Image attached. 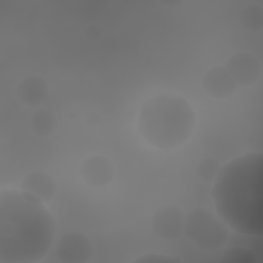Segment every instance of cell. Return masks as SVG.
Listing matches in <instances>:
<instances>
[{"mask_svg": "<svg viewBox=\"0 0 263 263\" xmlns=\"http://www.w3.org/2000/svg\"><path fill=\"white\" fill-rule=\"evenodd\" d=\"M216 214L238 234H263V154L247 152L221 166L211 191Z\"/></svg>", "mask_w": 263, "mask_h": 263, "instance_id": "6da1fadb", "label": "cell"}, {"mask_svg": "<svg viewBox=\"0 0 263 263\" xmlns=\"http://www.w3.org/2000/svg\"><path fill=\"white\" fill-rule=\"evenodd\" d=\"M55 222L45 203L21 189L0 192V263H36L54 241Z\"/></svg>", "mask_w": 263, "mask_h": 263, "instance_id": "7a4b0ae2", "label": "cell"}, {"mask_svg": "<svg viewBox=\"0 0 263 263\" xmlns=\"http://www.w3.org/2000/svg\"><path fill=\"white\" fill-rule=\"evenodd\" d=\"M196 126V113L190 103L176 93H159L140 108L138 129L152 146L167 150L183 145Z\"/></svg>", "mask_w": 263, "mask_h": 263, "instance_id": "3957f363", "label": "cell"}, {"mask_svg": "<svg viewBox=\"0 0 263 263\" xmlns=\"http://www.w3.org/2000/svg\"><path fill=\"white\" fill-rule=\"evenodd\" d=\"M183 235L198 249L216 252L228 243L230 228L216 213L195 208L185 214Z\"/></svg>", "mask_w": 263, "mask_h": 263, "instance_id": "277c9868", "label": "cell"}, {"mask_svg": "<svg viewBox=\"0 0 263 263\" xmlns=\"http://www.w3.org/2000/svg\"><path fill=\"white\" fill-rule=\"evenodd\" d=\"M185 214L176 205H162L156 209L150 225L153 233L162 240H177L184 234Z\"/></svg>", "mask_w": 263, "mask_h": 263, "instance_id": "5b68a950", "label": "cell"}, {"mask_svg": "<svg viewBox=\"0 0 263 263\" xmlns=\"http://www.w3.org/2000/svg\"><path fill=\"white\" fill-rule=\"evenodd\" d=\"M93 254L95 248L90 238L77 231L64 234L55 247L57 258L63 263H87Z\"/></svg>", "mask_w": 263, "mask_h": 263, "instance_id": "8992f818", "label": "cell"}, {"mask_svg": "<svg viewBox=\"0 0 263 263\" xmlns=\"http://www.w3.org/2000/svg\"><path fill=\"white\" fill-rule=\"evenodd\" d=\"M225 68L238 87H246L256 83L262 73L258 58L250 52H238L231 55Z\"/></svg>", "mask_w": 263, "mask_h": 263, "instance_id": "52a82bcc", "label": "cell"}, {"mask_svg": "<svg viewBox=\"0 0 263 263\" xmlns=\"http://www.w3.org/2000/svg\"><path fill=\"white\" fill-rule=\"evenodd\" d=\"M202 87L212 98L225 100L234 95L238 86L225 68V66H214L210 68L202 77Z\"/></svg>", "mask_w": 263, "mask_h": 263, "instance_id": "ba28073f", "label": "cell"}, {"mask_svg": "<svg viewBox=\"0 0 263 263\" xmlns=\"http://www.w3.org/2000/svg\"><path fill=\"white\" fill-rule=\"evenodd\" d=\"M81 177L91 187L108 185L115 174L112 161L103 155H93L86 158L81 165Z\"/></svg>", "mask_w": 263, "mask_h": 263, "instance_id": "9c48e42d", "label": "cell"}, {"mask_svg": "<svg viewBox=\"0 0 263 263\" xmlns=\"http://www.w3.org/2000/svg\"><path fill=\"white\" fill-rule=\"evenodd\" d=\"M21 190L30 193L46 204L54 198L58 184L50 174L44 171H33L22 179Z\"/></svg>", "mask_w": 263, "mask_h": 263, "instance_id": "30bf717a", "label": "cell"}, {"mask_svg": "<svg viewBox=\"0 0 263 263\" xmlns=\"http://www.w3.org/2000/svg\"><path fill=\"white\" fill-rule=\"evenodd\" d=\"M49 87L40 76L31 75L24 78L16 87L18 100L26 106L37 107L42 105L48 98Z\"/></svg>", "mask_w": 263, "mask_h": 263, "instance_id": "8fae6325", "label": "cell"}, {"mask_svg": "<svg viewBox=\"0 0 263 263\" xmlns=\"http://www.w3.org/2000/svg\"><path fill=\"white\" fill-rule=\"evenodd\" d=\"M58 120L55 115L48 110H39L35 112L31 119V129L35 135L45 137L51 135L57 128Z\"/></svg>", "mask_w": 263, "mask_h": 263, "instance_id": "7c38bea8", "label": "cell"}, {"mask_svg": "<svg viewBox=\"0 0 263 263\" xmlns=\"http://www.w3.org/2000/svg\"><path fill=\"white\" fill-rule=\"evenodd\" d=\"M238 20L246 30L258 32L263 26V9L257 4L248 5L240 10Z\"/></svg>", "mask_w": 263, "mask_h": 263, "instance_id": "4fadbf2b", "label": "cell"}, {"mask_svg": "<svg viewBox=\"0 0 263 263\" xmlns=\"http://www.w3.org/2000/svg\"><path fill=\"white\" fill-rule=\"evenodd\" d=\"M256 260L254 251L243 246H234L226 249L220 258L223 263H255Z\"/></svg>", "mask_w": 263, "mask_h": 263, "instance_id": "5bb4252c", "label": "cell"}, {"mask_svg": "<svg viewBox=\"0 0 263 263\" xmlns=\"http://www.w3.org/2000/svg\"><path fill=\"white\" fill-rule=\"evenodd\" d=\"M221 165L219 161L213 157H206L199 161L196 167V174L198 178L205 182H212L216 179Z\"/></svg>", "mask_w": 263, "mask_h": 263, "instance_id": "9a60e30c", "label": "cell"}, {"mask_svg": "<svg viewBox=\"0 0 263 263\" xmlns=\"http://www.w3.org/2000/svg\"><path fill=\"white\" fill-rule=\"evenodd\" d=\"M135 263H179L182 259L178 256L160 255V254H145L133 260Z\"/></svg>", "mask_w": 263, "mask_h": 263, "instance_id": "2e32d148", "label": "cell"}]
</instances>
